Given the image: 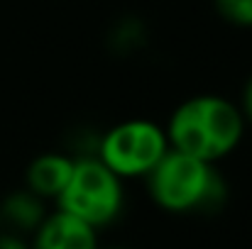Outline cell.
Returning <instances> with one entry per match:
<instances>
[{
    "label": "cell",
    "instance_id": "cell-1",
    "mask_svg": "<svg viewBox=\"0 0 252 249\" xmlns=\"http://www.w3.org/2000/svg\"><path fill=\"white\" fill-rule=\"evenodd\" d=\"M169 149L216 164L233 154L245 135V117L235 103L223 95H193L184 100L164 127Z\"/></svg>",
    "mask_w": 252,
    "mask_h": 249
},
{
    "label": "cell",
    "instance_id": "cell-2",
    "mask_svg": "<svg viewBox=\"0 0 252 249\" xmlns=\"http://www.w3.org/2000/svg\"><path fill=\"white\" fill-rule=\"evenodd\" d=\"M152 200L174 215L213 210L225 198V186L213 164L169 149L147 176Z\"/></svg>",
    "mask_w": 252,
    "mask_h": 249
},
{
    "label": "cell",
    "instance_id": "cell-3",
    "mask_svg": "<svg viewBox=\"0 0 252 249\" xmlns=\"http://www.w3.org/2000/svg\"><path fill=\"white\" fill-rule=\"evenodd\" d=\"M57 205L62 213L81 220L93 230L113 225L125 208L123 178L115 176L98 157L74 159L71 178L57 198Z\"/></svg>",
    "mask_w": 252,
    "mask_h": 249
},
{
    "label": "cell",
    "instance_id": "cell-4",
    "mask_svg": "<svg viewBox=\"0 0 252 249\" xmlns=\"http://www.w3.org/2000/svg\"><path fill=\"white\" fill-rule=\"evenodd\" d=\"M169 152L164 127L152 120H125L113 125L98 142V159L115 176L145 178Z\"/></svg>",
    "mask_w": 252,
    "mask_h": 249
},
{
    "label": "cell",
    "instance_id": "cell-5",
    "mask_svg": "<svg viewBox=\"0 0 252 249\" xmlns=\"http://www.w3.org/2000/svg\"><path fill=\"white\" fill-rule=\"evenodd\" d=\"M98 230L57 210L37 227L32 249H98Z\"/></svg>",
    "mask_w": 252,
    "mask_h": 249
},
{
    "label": "cell",
    "instance_id": "cell-6",
    "mask_svg": "<svg viewBox=\"0 0 252 249\" xmlns=\"http://www.w3.org/2000/svg\"><path fill=\"white\" fill-rule=\"evenodd\" d=\"M74 171V159L59 152H47L39 154L37 159H32V164L27 166L25 173V188L32 191L34 195H39L42 200H57L62 195V191L66 188L69 178Z\"/></svg>",
    "mask_w": 252,
    "mask_h": 249
},
{
    "label": "cell",
    "instance_id": "cell-7",
    "mask_svg": "<svg viewBox=\"0 0 252 249\" xmlns=\"http://www.w3.org/2000/svg\"><path fill=\"white\" fill-rule=\"evenodd\" d=\"M0 218L5 220L7 227H12V235H25V232H37V227L44 222V200L34 195L32 191L22 188L10 193L2 205H0Z\"/></svg>",
    "mask_w": 252,
    "mask_h": 249
},
{
    "label": "cell",
    "instance_id": "cell-8",
    "mask_svg": "<svg viewBox=\"0 0 252 249\" xmlns=\"http://www.w3.org/2000/svg\"><path fill=\"white\" fill-rule=\"evenodd\" d=\"M213 7L228 25L252 29V0H213Z\"/></svg>",
    "mask_w": 252,
    "mask_h": 249
},
{
    "label": "cell",
    "instance_id": "cell-9",
    "mask_svg": "<svg viewBox=\"0 0 252 249\" xmlns=\"http://www.w3.org/2000/svg\"><path fill=\"white\" fill-rule=\"evenodd\" d=\"M142 34H145V29H142V25L135 20V17H127V20H123V22H118V27L113 29V34H110V42H113V47H120V49H135L140 42H142Z\"/></svg>",
    "mask_w": 252,
    "mask_h": 249
},
{
    "label": "cell",
    "instance_id": "cell-10",
    "mask_svg": "<svg viewBox=\"0 0 252 249\" xmlns=\"http://www.w3.org/2000/svg\"><path fill=\"white\" fill-rule=\"evenodd\" d=\"M238 108H240V112H243L245 122H252V76L248 79V83H245V90H243V103H240Z\"/></svg>",
    "mask_w": 252,
    "mask_h": 249
},
{
    "label": "cell",
    "instance_id": "cell-11",
    "mask_svg": "<svg viewBox=\"0 0 252 249\" xmlns=\"http://www.w3.org/2000/svg\"><path fill=\"white\" fill-rule=\"evenodd\" d=\"M0 249H32L20 235H12V232H7V235H0Z\"/></svg>",
    "mask_w": 252,
    "mask_h": 249
},
{
    "label": "cell",
    "instance_id": "cell-12",
    "mask_svg": "<svg viewBox=\"0 0 252 249\" xmlns=\"http://www.w3.org/2000/svg\"><path fill=\"white\" fill-rule=\"evenodd\" d=\"M115 249H120V247H115Z\"/></svg>",
    "mask_w": 252,
    "mask_h": 249
}]
</instances>
